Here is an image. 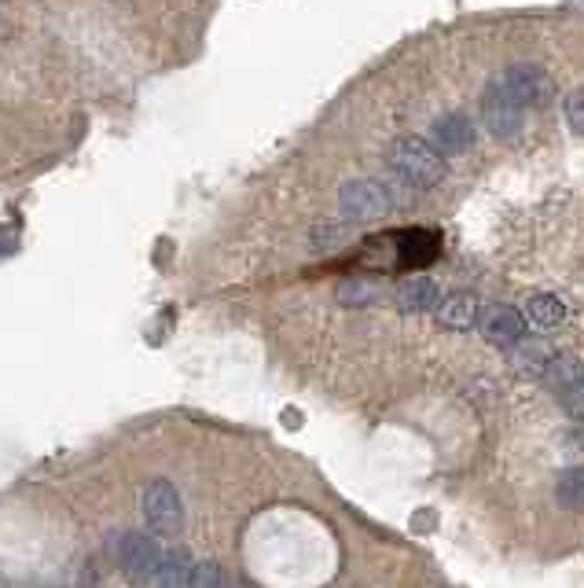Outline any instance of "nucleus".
Listing matches in <instances>:
<instances>
[{"label": "nucleus", "mask_w": 584, "mask_h": 588, "mask_svg": "<svg viewBox=\"0 0 584 588\" xmlns=\"http://www.w3.org/2000/svg\"><path fill=\"white\" fill-rule=\"evenodd\" d=\"M390 192L379 181H349L338 192V210L349 221H379V217L390 214Z\"/></svg>", "instance_id": "4"}, {"label": "nucleus", "mask_w": 584, "mask_h": 588, "mask_svg": "<svg viewBox=\"0 0 584 588\" xmlns=\"http://www.w3.org/2000/svg\"><path fill=\"white\" fill-rule=\"evenodd\" d=\"M162 555L165 552L159 548V541H154L151 533H126V537L118 541V566H121V574H126V581L137 588L154 585Z\"/></svg>", "instance_id": "2"}, {"label": "nucleus", "mask_w": 584, "mask_h": 588, "mask_svg": "<svg viewBox=\"0 0 584 588\" xmlns=\"http://www.w3.org/2000/svg\"><path fill=\"white\" fill-rule=\"evenodd\" d=\"M430 144H434L441 155H463L474 144V126L467 115L448 111L430 122Z\"/></svg>", "instance_id": "8"}, {"label": "nucleus", "mask_w": 584, "mask_h": 588, "mask_svg": "<svg viewBox=\"0 0 584 588\" xmlns=\"http://www.w3.org/2000/svg\"><path fill=\"white\" fill-rule=\"evenodd\" d=\"M390 170L412 188H434L445 177V155L423 137H401L390 148Z\"/></svg>", "instance_id": "1"}, {"label": "nucleus", "mask_w": 584, "mask_h": 588, "mask_svg": "<svg viewBox=\"0 0 584 588\" xmlns=\"http://www.w3.org/2000/svg\"><path fill=\"white\" fill-rule=\"evenodd\" d=\"M555 500L566 511H584V467L562 471L559 486H555Z\"/></svg>", "instance_id": "15"}, {"label": "nucleus", "mask_w": 584, "mask_h": 588, "mask_svg": "<svg viewBox=\"0 0 584 588\" xmlns=\"http://www.w3.org/2000/svg\"><path fill=\"white\" fill-rule=\"evenodd\" d=\"M143 519L154 533H176L184 522V504L181 493L173 489V482L165 478H154V482L143 489Z\"/></svg>", "instance_id": "5"}, {"label": "nucleus", "mask_w": 584, "mask_h": 588, "mask_svg": "<svg viewBox=\"0 0 584 588\" xmlns=\"http://www.w3.org/2000/svg\"><path fill=\"white\" fill-rule=\"evenodd\" d=\"M584 379V368L581 361H573V357H551L548 368H544V383L562 394V390H570L573 383H581Z\"/></svg>", "instance_id": "14"}, {"label": "nucleus", "mask_w": 584, "mask_h": 588, "mask_svg": "<svg viewBox=\"0 0 584 588\" xmlns=\"http://www.w3.org/2000/svg\"><path fill=\"white\" fill-rule=\"evenodd\" d=\"M551 357L540 350V346H518V357H515V364L522 368L526 375H544V368H548Z\"/></svg>", "instance_id": "16"}, {"label": "nucleus", "mask_w": 584, "mask_h": 588, "mask_svg": "<svg viewBox=\"0 0 584 588\" xmlns=\"http://www.w3.org/2000/svg\"><path fill=\"white\" fill-rule=\"evenodd\" d=\"M526 317H529V324H537V328L551 331V328H559V324L566 320V306H562L555 294H533V298H529V306H526Z\"/></svg>", "instance_id": "13"}, {"label": "nucleus", "mask_w": 584, "mask_h": 588, "mask_svg": "<svg viewBox=\"0 0 584 588\" xmlns=\"http://www.w3.org/2000/svg\"><path fill=\"white\" fill-rule=\"evenodd\" d=\"M566 122L577 137H584V89L566 96Z\"/></svg>", "instance_id": "19"}, {"label": "nucleus", "mask_w": 584, "mask_h": 588, "mask_svg": "<svg viewBox=\"0 0 584 588\" xmlns=\"http://www.w3.org/2000/svg\"><path fill=\"white\" fill-rule=\"evenodd\" d=\"M437 302H441V287L430 276H408L397 287V306L404 313H430L437 309Z\"/></svg>", "instance_id": "9"}, {"label": "nucleus", "mask_w": 584, "mask_h": 588, "mask_svg": "<svg viewBox=\"0 0 584 588\" xmlns=\"http://www.w3.org/2000/svg\"><path fill=\"white\" fill-rule=\"evenodd\" d=\"M192 588H231V585H228V577L217 563H195Z\"/></svg>", "instance_id": "17"}, {"label": "nucleus", "mask_w": 584, "mask_h": 588, "mask_svg": "<svg viewBox=\"0 0 584 588\" xmlns=\"http://www.w3.org/2000/svg\"><path fill=\"white\" fill-rule=\"evenodd\" d=\"M338 298L342 302H368V298H375V287H368V283H342Z\"/></svg>", "instance_id": "20"}, {"label": "nucleus", "mask_w": 584, "mask_h": 588, "mask_svg": "<svg viewBox=\"0 0 584 588\" xmlns=\"http://www.w3.org/2000/svg\"><path fill=\"white\" fill-rule=\"evenodd\" d=\"M8 250H11V239H8V236H0V258H4Z\"/></svg>", "instance_id": "21"}, {"label": "nucleus", "mask_w": 584, "mask_h": 588, "mask_svg": "<svg viewBox=\"0 0 584 588\" xmlns=\"http://www.w3.org/2000/svg\"><path fill=\"white\" fill-rule=\"evenodd\" d=\"M522 111H526V104L518 100V96L511 92V85H507L504 78L485 85L482 118H485V126H489L493 137H500V140L518 137V129H522Z\"/></svg>", "instance_id": "3"}, {"label": "nucleus", "mask_w": 584, "mask_h": 588, "mask_svg": "<svg viewBox=\"0 0 584 588\" xmlns=\"http://www.w3.org/2000/svg\"><path fill=\"white\" fill-rule=\"evenodd\" d=\"M478 328L485 339L496 346H515V342H522V335H526V313L496 302V306L478 309Z\"/></svg>", "instance_id": "6"}, {"label": "nucleus", "mask_w": 584, "mask_h": 588, "mask_svg": "<svg viewBox=\"0 0 584 588\" xmlns=\"http://www.w3.org/2000/svg\"><path fill=\"white\" fill-rule=\"evenodd\" d=\"M559 401H562V409H566L573 420L584 423V379H581V383H573L570 390H562Z\"/></svg>", "instance_id": "18"}, {"label": "nucleus", "mask_w": 584, "mask_h": 588, "mask_svg": "<svg viewBox=\"0 0 584 588\" xmlns=\"http://www.w3.org/2000/svg\"><path fill=\"white\" fill-rule=\"evenodd\" d=\"M192 577H195V559L187 548H173L162 555V566H159V588H192Z\"/></svg>", "instance_id": "11"}, {"label": "nucleus", "mask_w": 584, "mask_h": 588, "mask_svg": "<svg viewBox=\"0 0 584 588\" xmlns=\"http://www.w3.org/2000/svg\"><path fill=\"white\" fill-rule=\"evenodd\" d=\"M437 324L448 331H467L478 324V302L471 294H448L437 302Z\"/></svg>", "instance_id": "10"}, {"label": "nucleus", "mask_w": 584, "mask_h": 588, "mask_svg": "<svg viewBox=\"0 0 584 588\" xmlns=\"http://www.w3.org/2000/svg\"><path fill=\"white\" fill-rule=\"evenodd\" d=\"M434 250H437V236H430L426 228H412V232H404L397 239V258L404 261V265H423V261H434Z\"/></svg>", "instance_id": "12"}, {"label": "nucleus", "mask_w": 584, "mask_h": 588, "mask_svg": "<svg viewBox=\"0 0 584 588\" xmlns=\"http://www.w3.org/2000/svg\"><path fill=\"white\" fill-rule=\"evenodd\" d=\"M504 81L511 85V92L526 107H544L551 104V96H555V85H551V78L537 63H515V67H507Z\"/></svg>", "instance_id": "7"}]
</instances>
